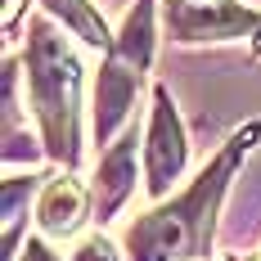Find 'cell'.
<instances>
[{
    "label": "cell",
    "instance_id": "obj_1",
    "mask_svg": "<svg viewBox=\"0 0 261 261\" xmlns=\"http://www.w3.org/2000/svg\"><path fill=\"white\" fill-rule=\"evenodd\" d=\"M257 140H261V122H248L189 180V189H180L171 203H153L140 221H130L126 234H122L126 261H203L207 257L212 225H216L221 198L230 189V176L239 171V162L252 153Z\"/></svg>",
    "mask_w": 261,
    "mask_h": 261
},
{
    "label": "cell",
    "instance_id": "obj_2",
    "mask_svg": "<svg viewBox=\"0 0 261 261\" xmlns=\"http://www.w3.org/2000/svg\"><path fill=\"white\" fill-rule=\"evenodd\" d=\"M23 77H27V104L36 113V126L45 140V153L72 171L81 162V59L68 45V36L50 18L27 23V50H23Z\"/></svg>",
    "mask_w": 261,
    "mask_h": 261
},
{
    "label": "cell",
    "instance_id": "obj_3",
    "mask_svg": "<svg viewBox=\"0 0 261 261\" xmlns=\"http://www.w3.org/2000/svg\"><path fill=\"white\" fill-rule=\"evenodd\" d=\"M185 162H189V144H185L176 99L167 95V86H153V117L144 135V194L153 203L171 194V185L185 176Z\"/></svg>",
    "mask_w": 261,
    "mask_h": 261
},
{
    "label": "cell",
    "instance_id": "obj_4",
    "mask_svg": "<svg viewBox=\"0 0 261 261\" xmlns=\"http://www.w3.org/2000/svg\"><path fill=\"white\" fill-rule=\"evenodd\" d=\"M162 23L176 45H207V41H234L261 27V14L221 0V5H198V0H162Z\"/></svg>",
    "mask_w": 261,
    "mask_h": 261
},
{
    "label": "cell",
    "instance_id": "obj_5",
    "mask_svg": "<svg viewBox=\"0 0 261 261\" xmlns=\"http://www.w3.org/2000/svg\"><path fill=\"white\" fill-rule=\"evenodd\" d=\"M135 130H126L117 144H108L99 153V167H95V180H90V207L99 221H113L117 207L135 194Z\"/></svg>",
    "mask_w": 261,
    "mask_h": 261
},
{
    "label": "cell",
    "instance_id": "obj_6",
    "mask_svg": "<svg viewBox=\"0 0 261 261\" xmlns=\"http://www.w3.org/2000/svg\"><path fill=\"white\" fill-rule=\"evenodd\" d=\"M140 77H144V72H135V68H126V63H117L113 54L104 59L99 81H95V113H90V122H95V144H108V140L122 130L130 104H135Z\"/></svg>",
    "mask_w": 261,
    "mask_h": 261
},
{
    "label": "cell",
    "instance_id": "obj_7",
    "mask_svg": "<svg viewBox=\"0 0 261 261\" xmlns=\"http://www.w3.org/2000/svg\"><path fill=\"white\" fill-rule=\"evenodd\" d=\"M90 216V194L72 176H54L36 198V230L45 239H72Z\"/></svg>",
    "mask_w": 261,
    "mask_h": 261
},
{
    "label": "cell",
    "instance_id": "obj_8",
    "mask_svg": "<svg viewBox=\"0 0 261 261\" xmlns=\"http://www.w3.org/2000/svg\"><path fill=\"white\" fill-rule=\"evenodd\" d=\"M153 0H135L126 9V18L117 27V36H113V59L117 63H126L135 72H149V63H153Z\"/></svg>",
    "mask_w": 261,
    "mask_h": 261
},
{
    "label": "cell",
    "instance_id": "obj_9",
    "mask_svg": "<svg viewBox=\"0 0 261 261\" xmlns=\"http://www.w3.org/2000/svg\"><path fill=\"white\" fill-rule=\"evenodd\" d=\"M41 9L50 14V18H59V23L68 27L77 41H86L90 50H113V32L104 27V18H99V9L90 5V0H41Z\"/></svg>",
    "mask_w": 261,
    "mask_h": 261
},
{
    "label": "cell",
    "instance_id": "obj_10",
    "mask_svg": "<svg viewBox=\"0 0 261 261\" xmlns=\"http://www.w3.org/2000/svg\"><path fill=\"white\" fill-rule=\"evenodd\" d=\"M68 261H117V248H113V239L108 234H81L77 243H72V252H68Z\"/></svg>",
    "mask_w": 261,
    "mask_h": 261
},
{
    "label": "cell",
    "instance_id": "obj_11",
    "mask_svg": "<svg viewBox=\"0 0 261 261\" xmlns=\"http://www.w3.org/2000/svg\"><path fill=\"white\" fill-rule=\"evenodd\" d=\"M18 261H59V252L45 243V234H27L18 248Z\"/></svg>",
    "mask_w": 261,
    "mask_h": 261
},
{
    "label": "cell",
    "instance_id": "obj_12",
    "mask_svg": "<svg viewBox=\"0 0 261 261\" xmlns=\"http://www.w3.org/2000/svg\"><path fill=\"white\" fill-rule=\"evenodd\" d=\"M18 14H23V0H5V32H14Z\"/></svg>",
    "mask_w": 261,
    "mask_h": 261
},
{
    "label": "cell",
    "instance_id": "obj_13",
    "mask_svg": "<svg viewBox=\"0 0 261 261\" xmlns=\"http://www.w3.org/2000/svg\"><path fill=\"white\" fill-rule=\"evenodd\" d=\"M198 5H221V0H198Z\"/></svg>",
    "mask_w": 261,
    "mask_h": 261
},
{
    "label": "cell",
    "instance_id": "obj_14",
    "mask_svg": "<svg viewBox=\"0 0 261 261\" xmlns=\"http://www.w3.org/2000/svg\"><path fill=\"white\" fill-rule=\"evenodd\" d=\"M257 261H261V257H257Z\"/></svg>",
    "mask_w": 261,
    "mask_h": 261
}]
</instances>
